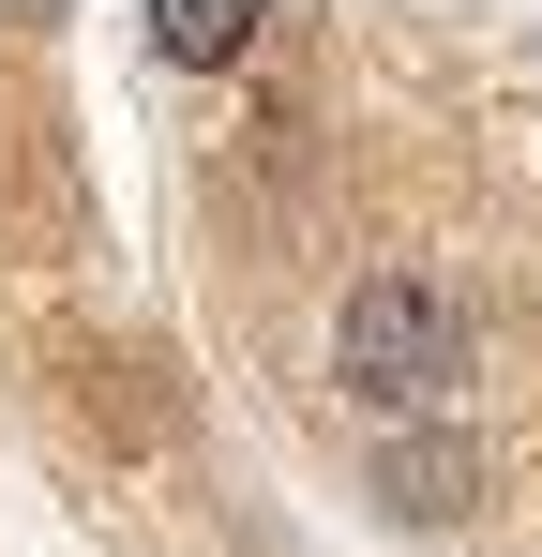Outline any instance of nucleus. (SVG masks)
<instances>
[{
    "instance_id": "f03ea898",
    "label": "nucleus",
    "mask_w": 542,
    "mask_h": 557,
    "mask_svg": "<svg viewBox=\"0 0 542 557\" xmlns=\"http://www.w3.org/2000/svg\"><path fill=\"white\" fill-rule=\"evenodd\" d=\"M151 46H167V61H242V46H257V15H226V0H167V15H151Z\"/></svg>"
},
{
    "instance_id": "f257e3e1",
    "label": "nucleus",
    "mask_w": 542,
    "mask_h": 557,
    "mask_svg": "<svg viewBox=\"0 0 542 557\" xmlns=\"http://www.w3.org/2000/svg\"><path fill=\"white\" fill-rule=\"evenodd\" d=\"M332 362H347V392H377V407H438L452 376H467V301H452L438 272H377L347 301V332H332Z\"/></svg>"
}]
</instances>
